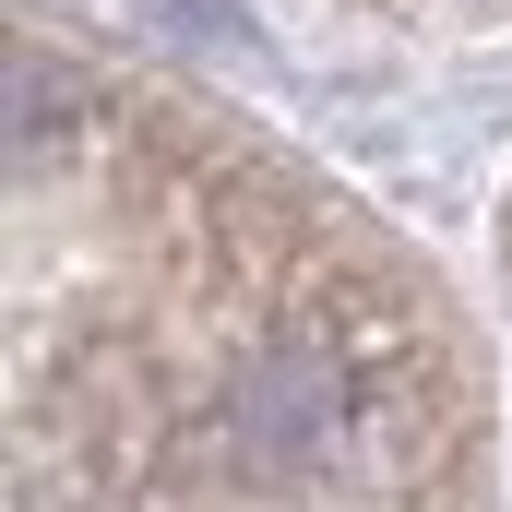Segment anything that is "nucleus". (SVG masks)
I'll return each instance as SVG.
<instances>
[{"instance_id": "1", "label": "nucleus", "mask_w": 512, "mask_h": 512, "mask_svg": "<svg viewBox=\"0 0 512 512\" xmlns=\"http://www.w3.org/2000/svg\"><path fill=\"white\" fill-rule=\"evenodd\" d=\"M346 417H358V382L334 370V358H251L239 393H227V429H239V453L274 465V477H310L334 441H346Z\"/></svg>"}]
</instances>
